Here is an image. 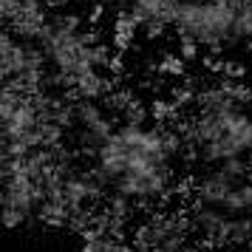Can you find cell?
<instances>
[{"mask_svg": "<svg viewBox=\"0 0 252 252\" xmlns=\"http://www.w3.org/2000/svg\"><path fill=\"white\" fill-rule=\"evenodd\" d=\"M221 167L229 173V176H235V179H244L247 173H250V164L244 161V156H238V159H227V161H221Z\"/></svg>", "mask_w": 252, "mask_h": 252, "instance_id": "10", "label": "cell"}, {"mask_svg": "<svg viewBox=\"0 0 252 252\" xmlns=\"http://www.w3.org/2000/svg\"><path fill=\"white\" fill-rule=\"evenodd\" d=\"M170 187V167H156V170L142 173H125L122 179L114 182V193L125 198H159Z\"/></svg>", "mask_w": 252, "mask_h": 252, "instance_id": "3", "label": "cell"}, {"mask_svg": "<svg viewBox=\"0 0 252 252\" xmlns=\"http://www.w3.org/2000/svg\"><path fill=\"white\" fill-rule=\"evenodd\" d=\"M136 29H139V23L130 17V14L119 17V23H116V40H119V43H127L130 37L136 34Z\"/></svg>", "mask_w": 252, "mask_h": 252, "instance_id": "9", "label": "cell"}, {"mask_svg": "<svg viewBox=\"0 0 252 252\" xmlns=\"http://www.w3.org/2000/svg\"><path fill=\"white\" fill-rule=\"evenodd\" d=\"M235 14L238 9L224 0H182L170 26L187 40L218 51L227 40H235Z\"/></svg>", "mask_w": 252, "mask_h": 252, "instance_id": "1", "label": "cell"}, {"mask_svg": "<svg viewBox=\"0 0 252 252\" xmlns=\"http://www.w3.org/2000/svg\"><path fill=\"white\" fill-rule=\"evenodd\" d=\"M241 184V179H235V176H229L221 164H218V170L207 173L204 179L198 182V187H195V193H198V201L201 204H213V207H221L224 204V198H227L235 187Z\"/></svg>", "mask_w": 252, "mask_h": 252, "instance_id": "6", "label": "cell"}, {"mask_svg": "<svg viewBox=\"0 0 252 252\" xmlns=\"http://www.w3.org/2000/svg\"><path fill=\"white\" fill-rule=\"evenodd\" d=\"M105 88H108V82H105V77L99 74V68L77 74V77L68 82V91H71L74 99H94V102H96V99L105 94Z\"/></svg>", "mask_w": 252, "mask_h": 252, "instance_id": "7", "label": "cell"}, {"mask_svg": "<svg viewBox=\"0 0 252 252\" xmlns=\"http://www.w3.org/2000/svg\"><path fill=\"white\" fill-rule=\"evenodd\" d=\"M184 43H182V57L184 60H195V46H198V43H195V40H187V37H182Z\"/></svg>", "mask_w": 252, "mask_h": 252, "instance_id": "11", "label": "cell"}, {"mask_svg": "<svg viewBox=\"0 0 252 252\" xmlns=\"http://www.w3.org/2000/svg\"><path fill=\"white\" fill-rule=\"evenodd\" d=\"M127 14L136 20L139 26L148 29L150 37H156L164 32V26H170L173 12L182 0H127Z\"/></svg>", "mask_w": 252, "mask_h": 252, "instance_id": "5", "label": "cell"}, {"mask_svg": "<svg viewBox=\"0 0 252 252\" xmlns=\"http://www.w3.org/2000/svg\"><path fill=\"white\" fill-rule=\"evenodd\" d=\"M26 221H29V216H23L20 210H14V207H9V204L0 207V224H3L6 229H17V227H23Z\"/></svg>", "mask_w": 252, "mask_h": 252, "instance_id": "8", "label": "cell"}, {"mask_svg": "<svg viewBox=\"0 0 252 252\" xmlns=\"http://www.w3.org/2000/svg\"><path fill=\"white\" fill-rule=\"evenodd\" d=\"M9 176H12V167H9V159H0V187L9 182Z\"/></svg>", "mask_w": 252, "mask_h": 252, "instance_id": "12", "label": "cell"}, {"mask_svg": "<svg viewBox=\"0 0 252 252\" xmlns=\"http://www.w3.org/2000/svg\"><path fill=\"white\" fill-rule=\"evenodd\" d=\"M250 150H252V116L244 111V105H238V108L224 111V122H221L218 136L210 145H204L198 153H201L204 161L221 164L227 159L247 156Z\"/></svg>", "mask_w": 252, "mask_h": 252, "instance_id": "2", "label": "cell"}, {"mask_svg": "<svg viewBox=\"0 0 252 252\" xmlns=\"http://www.w3.org/2000/svg\"><path fill=\"white\" fill-rule=\"evenodd\" d=\"M48 23H51V17H48L46 6H43V0H23L14 14L9 17V32L14 37H20L26 43H40L43 34H46Z\"/></svg>", "mask_w": 252, "mask_h": 252, "instance_id": "4", "label": "cell"}]
</instances>
